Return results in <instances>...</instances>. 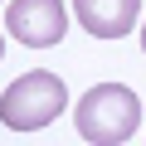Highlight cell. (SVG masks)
<instances>
[{"label":"cell","instance_id":"cell-1","mask_svg":"<svg viewBox=\"0 0 146 146\" xmlns=\"http://www.w3.org/2000/svg\"><path fill=\"white\" fill-rule=\"evenodd\" d=\"M73 122H78V136H88L93 146H122L141 127V98L127 83H98L78 98Z\"/></svg>","mask_w":146,"mask_h":146},{"label":"cell","instance_id":"cell-3","mask_svg":"<svg viewBox=\"0 0 146 146\" xmlns=\"http://www.w3.org/2000/svg\"><path fill=\"white\" fill-rule=\"evenodd\" d=\"M5 29H10V39H20L29 49H49L63 39L68 10H63V0H10Z\"/></svg>","mask_w":146,"mask_h":146},{"label":"cell","instance_id":"cell-2","mask_svg":"<svg viewBox=\"0 0 146 146\" xmlns=\"http://www.w3.org/2000/svg\"><path fill=\"white\" fill-rule=\"evenodd\" d=\"M63 107H68V88H63L58 73H44V68L15 78L5 93H0V122H5L10 131H39Z\"/></svg>","mask_w":146,"mask_h":146},{"label":"cell","instance_id":"cell-4","mask_svg":"<svg viewBox=\"0 0 146 146\" xmlns=\"http://www.w3.org/2000/svg\"><path fill=\"white\" fill-rule=\"evenodd\" d=\"M73 20L98 39H122L141 20V0H73Z\"/></svg>","mask_w":146,"mask_h":146},{"label":"cell","instance_id":"cell-6","mask_svg":"<svg viewBox=\"0 0 146 146\" xmlns=\"http://www.w3.org/2000/svg\"><path fill=\"white\" fill-rule=\"evenodd\" d=\"M0 58H5V34H0Z\"/></svg>","mask_w":146,"mask_h":146},{"label":"cell","instance_id":"cell-5","mask_svg":"<svg viewBox=\"0 0 146 146\" xmlns=\"http://www.w3.org/2000/svg\"><path fill=\"white\" fill-rule=\"evenodd\" d=\"M141 49H146V20H141Z\"/></svg>","mask_w":146,"mask_h":146}]
</instances>
